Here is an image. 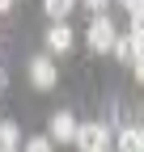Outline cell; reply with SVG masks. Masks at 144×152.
Returning <instances> with one entry per match:
<instances>
[{
	"label": "cell",
	"instance_id": "7a4b0ae2",
	"mask_svg": "<svg viewBox=\"0 0 144 152\" xmlns=\"http://www.w3.org/2000/svg\"><path fill=\"white\" fill-rule=\"evenodd\" d=\"M115 42H119L115 21L110 17H93L89 21V51H115Z\"/></svg>",
	"mask_w": 144,
	"mask_h": 152
},
{
	"label": "cell",
	"instance_id": "277c9868",
	"mask_svg": "<svg viewBox=\"0 0 144 152\" xmlns=\"http://www.w3.org/2000/svg\"><path fill=\"white\" fill-rule=\"evenodd\" d=\"M76 131H81V123L72 118L68 110L51 114V140H55V144H76Z\"/></svg>",
	"mask_w": 144,
	"mask_h": 152
},
{
	"label": "cell",
	"instance_id": "6da1fadb",
	"mask_svg": "<svg viewBox=\"0 0 144 152\" xmlns=\"http://www.w3.org/2000/svg\"><path fill=\"white\" fill-rule=\"evenodd\" d=\"M76 148L81 152H110V127L106 123H85L76 131Z\"/></svg>",
	"mask_w": 144,
	"mask_h": 152
},
{
	"label": "cell",
	"instance_id": "9c48e42d",
	"mask_svg": "<svg viewBox=\"0 0 144 152\" xmlns=\"http://www.w3.org/2000/svg\"><path fill=\"white\" fill-rule=\"evenodd\" d=\"M68 9H72V0H47V17H51V21H64Z\"/></svg>",
	"mask_w": 144,
	"mask_h": 152
},
{
	"label": "cell",
	"instance_id": "3957f363",
	"mask_svg": "<svg viewBox=\"0 0 144 152\" xmlns=\"http://www.w3.org/2000/svg\"><path fill=\"white\" fill-rule=\"evenodd\" d=\"M30 80H34V89H51L60 80L55 76V59H51V55H34L30 59Z\"/></svg>",
	"mask_w": 144,
	"mask_h": 152
},
{
	"label": "cell",
	"instance_id": "ba28073f",
	"mask_svg": "<svg viewBox=\"0 0 144 152\" xmlns=\"http://www.w3.org/2000/svg\"><path fill=\"white\" fill-rule=\"evenodd\" d=\"M115 55H119V59H127V64H136V42H132V34H123L119 42H115Z\"/></svg>",
	"mask_w": 144,
	"mask_h": 152
},
{
	"label": "cell",
	"instance_id": "8fae6325",
	"mask_svg": "<svg viewBox=\"0 0 144 152\" xmlns=\"http://www.w3.org/2000/svg\"><path fill=\"white\" fill-rule=\"evenodd\" d=\"M132 68H136V80H140V85H144V59H136V64H132Z\"/></svg>",
	"mask_w": 144,
	"mask_h": 152
},
{
	"label": "cell",
	"instance_id": "5bb4252c",
	"mask_svg": "<svg viewBox=\"0 0 144 152\" xmlns=\"http://www.w3.org/2000/svg\"><path fill=\"white\" fill-rule=\"evenodd\" d=\"M0 152H13V148H0Z\"/></svg>",
	"mask_w": 144,
	"mask_h": 152
},
{
	"label": "cell",
	"instance_id": "7c38bea8",
	"mask_svg": "<svg viewBox=\"0 0 144 152\" xmlns=\"http://www.w3.org/2000/svg\"><path fill=\"white\" fill-rule=\"evenodd\" d=\"M0 13H9V0H0Z\"/></svg>",
	"mask_w": 144,
	"mask_h": 152
},
{
	"label": "cell",
	"instance_id": "8992f818",
	"mask_svg": "<svg viewBox=\"0 0 144 152\" xmlns=\"http://www.w3.org/2000/svg\"><path fill=\"white\" fill-rule=\"evenodd\" d=\"M119 152H144L140 148V127H123L119 131Z\"/></svg>",
	"mask_w": 144,
	"mask_h": 152
},
{
	"label": "cell",
	"instance_id": "5b68a950",
	"mask_svg": "<svg viewBox=\"0 0 144 152\" xmlns=\"http://www.w3.org/2000/svg\"><path fill=\"white\" fill-rule=\"evenodd\" d=\"M47 47H51V51H55V55H64V51L72 47V30H68L64 21H55V26H51V30H47Z\"/></svg>",
	"mask_w": 144,
	"mask_h": 152
},
{
	"label": "cell",
	"instance_id": "4fadbf2b",
	"mask_svg": "<svg viewBox=\"0 0 144 152\" xmlns=\"http://www.w3.org/2000/svg\"><path fill=\"white\" fill-rule=\"evenodd\" d=\"M0 89H4V72H0Z\"/></svg>",
	"mask_w": 144,
	"mask_h": 152
},
{
	"label": "cell",
	"instance_id": "52a82bcc",
	"mask_svg": "<svg viewBox=\"0 0 144 152\" xmlns=\"http://www.w3.org/2000/svg\"><path fill=\"white\" fill-rule=\"evenodd\" d=\"M17 140H21V135H17V123L4 118V123H0V148H13L17 152Z\"/></svg>",
	"mask_w": 144,
	"mask_h": 152
},
{
	"label": "cell",
	"instance_id": "30bf717a",
	"mask_svg": "<svg viewBox=\"0 0 144 152\" xmlns=\"http://www.w3.org/2000/svg\"><path fill=\"white\" fill-rule=\"evenodd\" d=\"M21 152H51V135H34V140H26Z\"/></svg>",
	"mask_w": 144,
	"mask_h": 152
}]
</instances>
